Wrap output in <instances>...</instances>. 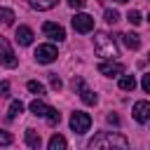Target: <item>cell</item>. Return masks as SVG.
I'll list each match as a JSON object with an SVG mask.
<instances>
[{
  "mask_svg": "<svg viewBox=\"0 0 150 150\" xmlns=\"http://www.w3.org/2000/svg\"><path fill=\"white\" fill-rule=\"evenodd\" d=\"M89 148H129V141L115 131H101L89 141Z\"/></svg>",
  "mask_w": 150,
  "mask_h": 150,
  "instance_id": "obj_1",
  "label": "cell"
},
{
  "mask_svg": "<svg viewBox=\"0 0 150 150\" xmlns=\"http://www.w3.org/2000/svg\"><path fill=\"white\" fill-rule=\"evenodd\" d=\"M94 49H96V56H103V59H115L117 56V45L108 33H96Z\"/></svg>",
  "mask_w": 150,
  "mask_h": 150,
  "instance_id": "obj_2",
  "label": "cell"
},
{
  "mask_svg": "<svg viewBox=\"0 0 150 150\" xmlns=\"http://www.w3.org/2000/svg\"><path fill=\"white\" fill-rule=\"evenodd\" d=\"M89 127H91V117H89L87 112L75 110V112L70 115V129H73L75 134H84V131H89Z\"/></svg>",
  "mask_w": 150,
  "mask_h": 150,
  "instance_id": "obj_3",
  "label": "cell"
},
{
  "mask_svg": "<svg viewBox=\"0 0 150 150\" xmlns=\"http://www.w3.org/2000/svg\"><path fill=\"white\" fill-rule=\"evenodd\" d=\"M33 56L38 59V63H52V61H56L59 52H56V47H54V45H40V47L35 49V54H33Z\"/></svg>",
  "mask_w": 150,
  "mask_h": 150,
  "instance_id": "obj_4",
  "label": "cell"
},
{
  "mask_svg": "<svg viewBox=\"0 0 150 150\" xmlns=\"http://www.w3.org/2000/svg\"><path fill=\"white\" fill-rule=\"evenodd\" d=\"M98 73H101V75H105V77H117V75H122V73H124V66H122L120 61L110 59V61L98 63Z\"/></svg>",
  "mask_w": 150,
  "mask_h": 150,
  "instance_id": "obj_5",
  "label": "cell"
},
{
  "mask_svg": "<svg viewBox=\"0 0 150 150\" xmlns=\"http://www.w3.org/2000/svg\"><path fill=\"white\" fill-rule=\"evenodd\" d=\"M0 63L7 66V68H14V66H16V56H14L9 42H7L2 35H0Z\"/></svg>",
  "mask_w": 150,
  "mask_h": 150,
  "instance_id": "obj_6",
  "label": "cell"
},
{
  "mask_svg": "<svg viewBox=\"0 0 150 150\" xmlns=\"http://www.w3.org/2000/svg\"><path fill=\"white\" fill-rule=\"evenodd\" d=\"M73 28L77 30V33H89V30H94V16H89V14H75L73 16Z\"/></svg>",
  "mask_w": 150,
  "mask_h": 150,
  "instance_id": "obj_7",
  "label": "cell"
},
{
  "mask_svg": "<svg viewBox=\"0 0 150 150\" xmlns=\"http://www.w3.org/2000/svg\"><path fill=\"white\" fill-rule=\"evenodd\" d=\"M42 33H45L49 40H56V42L66 40V30H63L59 23H54V21H45V23H42Z\"/></svg>",
  "mask_w": 150,
  "mask_h": 150,
  "instance_id": "obj_8",
  "label": "cell"
},
{
  "mask_svg": "<svg viewBox=\"0 0 150 150\" xmlns=\"http://www.w3.org/2000/svg\"><path fill=\"white\" fill-rule=\"evenodd\" d=\"M131 115L136 122H148L150 120V101H136L131 108Z\"/></svg>",
  "mask_w": 150,
  "mask_h": 150,
  "instance_id": "obj_9",
  "label": "cell"
},
{
  "mask_svg": "<svg viewBox=\"0 0 150 150\" xmlns=\"http://www.w3.org/2000/svg\"><path fill=\"white\" fill-rule=\"evenodd\" d=\"M73 89H77V91H80V98H82L87 105H94V103H96V94H91V89H87V87H84V82H82L80 77H75V80H73Z\"/></svg>",
  "mask_w": 150,
  "mask_h": 150,
  "instance_id": "obj_10",
  "label": "cell"
},
{
  "mask_svg": "<svg viewBox=\"0 0 150 150\" xmlns=\"http://www.w3.org/2000/svg\"><path fill=\"white\" fill-rule=\"evenodd\" d=\"M14 38H16V42H19V45L28 47V45L33 42V30H30L28 26H19V28H16V35H14Z\"/></svg>",
  "mask_w": 150,
  "mask_h": 150,
  "instance_id": "obj_11",
  "label": "cell"
},
{
  "mask_svg": "<svg viewBox=\"0 0 150 150\" xmlns=\"http://www.w3.org/2000/svg\"><path fill=\"white\" fill-rule=\"evenodd\" d=\"M30 112H33L35 117H47V112H49V105H47L45 101H38V98H35V101L30 103Z\"/></svg>",
  "mask_w": 150,
  "mask_h": 150,
  "instance_id": "obj_12",
  "label": "cell"
},
{
  "mask_svg": "<svg viewBox=\"0 0 150 150\" xmlns=\"http://www.w3.org/2000/svg\"><path fill=\"white\" fill-rule=\"evenodd\" d=\"M120 38H122V42H124L129 49H138V47H141V38H138L136 33H122Z\"/></svg>",
  "mask_w": 150,
  "mask_h": 150,
  "instance_id": "obj_13",
  "label": "cell"
},
{
  "mask_svg": "<svg viewBox=\"0 0 150 150\" xmlns=\"http://www.w3.org/2000/svg\"><path fill=\"white\" fill-rule=\"evenodd\" d=\"M26 143H28V148H40L42 138H40V134L35 129H26Z\"/></svg>",
  "mask_w": 150,
  "mask_h": 150,
  "instance_id": "obj_14",
  "label": "cell"
},
{
  "mask_svg": "<svg viewBox=\"0 0 150 150\" xmlns=\"http://www.w3.org/2000/svg\"><path fill=\"white\" fill-rule=\"evenodd\" d=\"M120 89H122V91H134V89H136L134 75H122V77H120Z\"/></svg>",
  "mask_w": 150,
  "mask_h": 150,
  "instance_id": "obj_15",
  "label": "cell"
},
{
  "mask_svg": "<svg viewBox=\"0 0 150 150\" xmlns=\"http://www.w3.org/2000/svg\"><path fill=\"white\" fill-rule=\"evenodd\" d=\"M30 2V7L33 9H40V12H45V9H52L59 0H28Z\"/></svg>",
  "mask_w": 150,
  "mask_h": 150,
  "instance_id": "obj_16",
  "label": "cell"
},
{
  "mask_svg": "<svg viewBox=\"0 0 150 150\" xmlns=\"http://www.w3.org/2000/svg\"><path fill=\"white\" fill-rule=\"evenodd\" d=\"M47 145H49V150H63V148H66L68 143H66V138H63V136L54 134V136L49 138V143H47Z\"/></svg>",
  "mask_w": 150,
  "mask_h": 150,
  "instance_id": "obj_17",
  "label": "cell"
},
{
  "mask_svg": "<svg viewBox=\"0 0 150 150\" xmlns=\"http://www.w3.org/2000/svg\"><path fill=\"white\" fill-rule=\"evenodd\" d=\"M14 12L9 9V7H0V23H5V26H12L14 23Z\"/></svg>",
  "mask_w": 150,
  "mask_h": 150,
  "instance_id": "obj_18",
  "label": "cell"
},
{
  "mask_svg": "<svg viewBox=\"0 0 150 150\" xmlns=\"http://www.w3.org/2000/svg\"><path fill=\"white\" fill-rule=\"evenodd\" d=\"M21 112H23V103H21V101H12V103H9V110H7V117L14 120V117H19Z\"/></svg>",
  "mask_w": 150,
  "mask_h": 150,
  "instance_id": "obj_19",
  "label": "cell"
},
{
  "mask_svg": "<svg viewBox=\"0 0 150 150\" xmlns=\"http://www.w3.org/2000/svg\"><path fill=\"white\" fill-rule=\"evenodd\" d=\"M26 87H28V91H33V94H38V96H42V94H45V87H42L40 82H35V80H30Z\"/></svg>",
  "mask_w": 150,
  "mask_h": 150,
  "instance_id": "obj_20",
  "label": "cell"
},
{
  "mask_svg": "<svg viewBox=\"0 0 150 150\" xmlns=\"http://www.w3.org/2000/svg\"><path fill=\"white\" fill-rule=\"evenodd\" d=\"M127 21H129V23H134V26H138V23L143 21V19H141V12H136V9H131V12L127 14Z\"/></svg>",
  "mask_w": 150,
  "mask_h": 150,
  "instance_id": "obj_21",
  "label": "cell"
},
{
  "mask_svg": "<svg viewBox=\"0 0 150 150\" xmlns=\"http://www.w3.org/2000/svg\"><path fill=\"white\" fill-rule=\"evenodd\" d=\"M47 122H49V124H59V122H61V115H59L54 108H49V112H47Z\"/></svg>",
  "mask_w": 150,
  "mask_h": 150,
  "instance_id": "obj_22",
  "label": "cell"
},
{
  "mask_svg": "<svg viewBox=\"0 0 150 150\" xmlns=\"http://www.w3.org/2000/svg\"><path fill=\"white\" fill-rule=\"evenodd\" d=\"M105 21H108V23H117V21H120V14H117L115 9H108V12H105Z\"/></svg>",
  "mask_w": 150,
  "mask_h": 150,
  "instance_id": "obj_23",
  "label": "cell"
},
{
  "mask_svg": "<svg viewBox=\"0 0 150 150\" xmlns=\"http://www.w3.org/2000/svg\"><path fill=\"white\" fill-rule=\"evenodd\" d=\"M141 87H143V91H145V94H150V73H145V75H143Z\"/></svg>",
  "mask_w": 150,
  "mask_h": 150,
  "instance_id": "obj_24",
  "label": "cell"
},
{
  "mask_svg": "<svg viewBox=\"0 0 150 150\" xmlns=\"http://www.w3.org/2000/svg\"><path fill=\"white\" fill-rule=\"evenodd\" d=\"M9 143H12V136H9L7 131L0 129V145H9Z\"/></svg>",
  "mask_w": 150,
  "mask_h": 150,
  "instance_id": "obj_25",
  "label": "cell"
},
{
  "mask_svg": "<svg viewBox=\"0 0 150 150\" xmlns=\"http://www.w3.org/2000/svg\"><path fill=\"white\" fill-rule=\"evenodd\" d=\"M49 84H52V89H56V91L61 89V80H59L56 75H52V77H49Z\"/></svg>",
  "mask_w": 150,
  "mask_h": 150,
  "instance_id": "obj_26",
  "label": "cell"
},
{
  "mask_svg": "<svg viewBox=\"0 0 150 150\" xmlns=\"http://www.w3.org/2000/svg\"><path fill=\"white\" fill-rule=\"evenodd\" d=\"M84 2H87V0H68V5H70L73 9H82V7H84Z\"/></svg>",
  "mask_w": 150,
  "mask_h": 150,
  "instance_id": "obj_27",
  "label": "cell"
},
{
  "mask_svg": "<svg viewBox=\"0 0 150 150\" xmlns=\"http://www.w3.org/2000/svg\"><path fill=\"white\" fill-rule=\"evenodd\" d=\"M0 94H2V96L9 94V82H2V84H0Z\"/></svg>",
  "mask_w": 150,
  "mask_h": 150,
  "instance_id": "obj_28",
  "label": "cell"
},
{
  "mask_svg": "<svg viewBox=\"0 0 150 150\" xmlns=\"http://www.w3.org/2000/svg\"><path fill=\"white\" fill-rule=\"evenodd\" d=\"M108 122H112V124H117L120 120H117V115H108Z\"/></svg>",
  "mask_w": 150,
  "mask_h": 150,
  "instance_id": "obj_29",
  "label": "cell"
},
{
  "mask_svg": "<svg viewBox=\"0 0 150 150\" xmlns=\"http://www.w3.org/2000/svg\"><path fill=\"white\" fill-rule=\"evenodd\" d=\"M115 2H127V0H115Z\"/></svg>",
  "mask_w": 150,
  "mask_h": 150,
  "instance_id": "obj_30",
  "label": "cell"
},
{
  "mask_svg": "<svg viewBox=\"0 0 150 150\" xmlns=\"http://www.w3.org/2000/svg\"><path fill=\"white\" fill-rule=\"evenodd\" d=\"M148 61H150V54H148Z\"/></svg>",
  "mask_w": 150,
  "mask_h": 150,
  "instance_id": "obj_31",
  "label": "cell"
}]
</instances>
